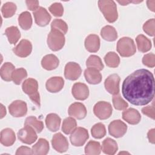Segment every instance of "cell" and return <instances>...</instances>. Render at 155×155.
<instances>
[{
    "instance_id": "8fae6325",
    "label": "cell",
    "mask_w": 155,
    "mask_h": 155,
    "mask_svg": "<svg viewBox=\"0 0 155 155\" xmlns=\"http://www.w3.org/2000/svg\"><path fill=\"white\" fill-rule=\"evenodd\" d=\"M82 69L76 62H69L65 66L64 76L67 79L75 81L80 77Z\"/></svg>"
},
{
    "instance_id": "74e56055",
    "label": "cell",
    "mask_w": 155,
    "mask_h": 155,
    "mask_svg": "<svg viewBox=\"0 0 155 155\" xmlns=\"http://www.w3.org/2000/svg\"><path fill=\"white\" fill-rule=\"evenodd\" d=\"M91 133L92 136L95 139H101L106 134V129L105 125L99 122L94 124L91 129Z\"/></svg>"
},
{
    "instance_id": "7402d4cb",
    "label": "cell",
    "mask_w": 155,
    "mask_h": 155,
    "mask_svg": "<svg viewBox=\"0 0 155 155\" xmlns=\"http://www.w3.org/2000/svg\"><path fill=\"white\" fill-rule=\"evenodd\" d=\"M16 140V136L14 131L9 128L3 129L1 132L0 141L5 147L12 146Z\"/></svg>"
},
{
    "instance_id": "d4e9b609",
    "label": "cell",
    "mask_w": 155,
    "mask_h": 155,
    "mask_svg": "<svg viewBox=\"0 0 155 155\" xmlns=\"http://www.w3.org/2000/svg\"><path fill=\"white\" fill-rule=\"evenodd\" d=\"M49 143L44 138H40L38 142L32 146L33 154L45 155L49 151Z\"/></svg>"
},
{
    "instance_id": "484cf974",
    "label": "cell",
    "mask_w": 155,
    "mask_h": 155,
    "mask_svg": "<svg viewBox=\"0 0 155 155\" xmlns=\"http://www.w3.org/2000/svg\"><path fill=\"white\" fill-rule=\"evenodd\" d=\"M118 150V147L116 142L110 137L104 139L102 143L101 150L103 153L107 154L113 155Z\"/></svg>"
},
{
    "instance_id": "8992f818",
    "label": "cell",
    "mask_w": 155,
    "mask_h": 155,
    "mask_svg": "<svg viewBox=\"0 0 155 155\" xmlns=\"http://www.w3.org/2000/svg\"><path fill=\"white\" fill-rule=\"evenodd\" d=\"M113 111L111 105L105 101L97 102L93 107V112L95 116L101 120L108 119Z\"/></svg>"
},
{
    "instance_id": "2e32d148",
    "label": "cell",
    "mask_w": 155,
    "mask_h": 155,
    "mask_svg": "<svg viewBox=\"0 0 155 155\" xmlns=\"http://www.w3.org/2000/svg\"><path fill=\"white\" fill-rule=\"evenodd\" d=\"M71 93L76 99L84 101L87 99L89 96V89L86 84L76 82L73 85Z\"/></svg>"
},
{
    "instance_id": "d590c367",
    "label": "cell",
    "mask_w": 155,
    "mask_h": 155,
    "mask_svg": "<svg viewBox=\"0 0 155 155\" xmlns=\"http://www.w3.org/2000/svg\"><path fill=\"white\" fill-rule=\"evenodd\" d=\"M86 65L88 67L95 68L99 71L102 70L104 67L101 59L96 55H90L86 61Z\"/></svg>"
},
{
    "instance_id": "bcb514c9",
    "label": "cell",
    "mask_w": 155,
    "mask_h": 155,
    "mask_svg": "<svg viewBox=\"0 0 155 155\" xmlns=\"http://www.w3.org/2000/svg\"><path fill=\"white\" fill-rule=\"evenodd\" d=\"M16 155L21 154H33L32 149L26 146H21L18 148L16 152Z\"/></svg>"
},
{
    "instance_id": "4316f807",
    "label": "cell",
    "mask_w": 155,
    "mask_h": 155,
    "mask_svg": "<svg viewBox=\"0 0 155 155\" xmlns=\"http://www.w3.org/2000/svg\"><path fill=\"white\" fill-rule=\"evenodd\" d=\"M15 70V67L11 62H5L1 67L0 70L1 77L5 81H11L12 75Z\"/></svg>"
},
{
    "instance_id": "4fadbf2b",
    "label": "cell",
    "mask_w": 155,
    "mask_h": 155,
    "mask_svg": "<svg viewBox=\"0 0 155 155\" xmlns=\"http://www.w3.org/2000/svg\"><path fill=\"white\" fill-rule=\"evenodd\" d=\"M53 148L59 153H64L68 150V142L67 138L61 133H56L51 139Z\"/></svg>"
},
{
    "instance_id": "7c38bea8",
    "label": "cell",
    "mask_w": 155,
    "mask_h": 155,
    "mask_svg": "<svg viewBox=\"0 0 155 155\" xmlns=\"http://www.w3.org/2000/svg\"><path fill=\"white\" fill-rule=\"evenodd\" d=\"M120 78L117 74H112L105 80L104 85L105 90L111 94L119 93V84Z\"/></svg>"
},
{
    "instance_id": "681fc988",
    "label": "cell",
    "mask_w": 155,
    "mask_h": 155,
    "mask_svg": "<svg viewBox=\"0 0 155 155\" xmlns=\"http://www.w3.org/2000/svg\"><path fill=\"white\" fill-rule=\"evenodd\" d=\"M147 4L148 8L152 12H155V1H147Z\"/></svg>"
},
{
    "instance_id": "ab89813d",
    "label": "cell",
    "mask_w": 155,
    "mask_h": 155,
    "mask_svg": "<svg viewBox=\"0 0 155 155\" xmlns=\"http://www.w3.org/2000/svg\"><path fill=\"white\" fill-rule=\"evenodd\" d=\"M112 101L114 108L117 110H123L128 107V103L124 100L119 93L113 95Z\"/></svg>"
},
{
    "instance_id": "ac0fdd59",
    "label": "cell",
    "mask_w": 155,
    "mask_h": 155,
    "mask_svg": "<svg viewBox=\"0 0 155 155\" xmlns=\"http://www.w3.org/2000/svg\"><path fill=\"white\" fill-rule=\"evenodd\" d=\"M64 80L61 76H54L48 79L45 84L46 89L50 93H58L64 87Z\"/></svg>"
},
{
    "instance_id": "c3c4849f",
    "label": "cell",
    "mask_w": 155,
    "mask_h": 155,
    "mask_svg": "<svg viewBox=\"0 0 155 155\" xmlns=\"http://www.w3.org/2000/svg\"><path fill=\"white\" fill-rule=\"evenodd\" d=\"M155 129L152 128L147 133V137L149 140V142L153 144L155 142Z\"/></svg>"
},
{
    "instance_id": "d6a6232c",
    "label": "cell",
    "mask_w": 155,
    "mask_h": 155,
    "mask_svg": "<svg viewBox=\"0 0 155 155\" xmlns=\"http://www.w3.org/2000/svg\"><path fill=\"white\" fill-rule=\"evenodd\" d=\"M77 127V123L76 120L72 117H68L65 118L62 122V131L66 134L71 133Z\"/></svg>"
},
{
    "instance_id": "3957f363",
    "label": "cell",
    "mask_w": 155,
    "mask_h": 155,
    "mask_svg": "<svg viewBox=\"0 0 155 155\" xmlns=\"http://www.w3.org/2000/svg\"><path fill=\"white\" fill-rule=\"evenodd\" d=\"M98 6L104 16L108 22L112 23L117 19V5L114 1L100 0L98 1Z\"/></svg>"
},
{
    "instance_id": "7dc6e473",
    "label": "cell",
    "mask_w": 155,
    "mask_h": 155,
    "mask_svg": "<svg viewBox=\"0 0 155 155\" xmlns=\"http://www.w3.org/2000/svg\"><path fill=\"white\" fill-rule=\"evenodd\" d=\"M25 3L28 8L31 11H36L39 7L38 1H25Z\"/></svg>"
},
{
    "instance_id": "b9f144b4",
    "label": "cell",
    "mask_w": 155,
    "mask_h": 155,
    "mask_svg": "<svg viewBox=\"0 0 155 155\" xmlns=\"http://www.w3.org/2000/svg\"><path fill=\"white\" fill-rule=\"evenodd\" d=\"M49 11L56 17L62 16L64 13V8L59 2H54L48 7Z\"/></svg>"
},
{
    "instance_id": "f546056e",
    "label": "cell",
    "mask_w": 155,
    "mask_h": 155,
    "mask_svg": "<svg viewBox=\"0 0 155 155\" xmlns=\"http://www.w3.org/2000/svg\"><path fill=\"white\" fill-rule=\"evenodd\" d=\"M8 42L11 44H16L21 38V33L18 28L16 26L7 27L5 31Z\"/></svg>"
},
{
    "instance_id": "9c48e42d",
    "label": "cell",
    "mask_w": 155,
    "mask_h": 155,
    "mask_svg": "<svg viewBox=\"0 0 155 155\" xmlns=\"http://www.w3.org/2000/svg\"><path fill=\"white\" fill-rule=\"evenodd\" d=\"M127 125L121 120H114L108 125L109 134L116 137H122L127 132Z\"/></svg>"
},
{
    "instance_id": "f35d334b",
    "label": "cell",
    "mask_w": 155,
    "mask_h": 155,
    "mask_svg": "<svg viewBox=\"0 0 155 155\" xmlns=\"http://www.w3.org/2000/svg\"><path fill=\"white\" fill-rule=\"evenodd\" d=\"M27 76V72L25 69L19 68L16 69L12 75V81L16 85H19L22 81Z\"/></svg>"
},
{
    "instance_id": "d6986e66",
    "label": "cell",
    "mask_w": 155,
    "mask_h": 155,
    "mask_svg": "<svg viewBox=\"0 0 155 155\" xmlns=\"http://www.w3.org/2000/svg\"><path fill=\"white\" fill-rule=\"evenodd\" d=\"M122 119L131 125H136L139 123L141 116L139 112L133 108H130L122 112Z\"/></svg>"
},
{
    "instance_id": "f1b7e54d",
    "label": "cell",
    "mask_w": 155,
    "mask_h": 155,
    "mask_svg": "<svg viewBox=\"0 0 155 155\" xmlns=\"http://www.w3.org/2000/svg\"><path fill=\"white\" fill-rule=\"evenodd\" d=\"M137 48L139 51L145 53L150 50L151 48V41L143 35H138L136 38Z\"/></svg>"
},
{
    "instance_id": "7a4b0ae2",
    "label": "cell",
    "mask_w": 155,
    "mask_h": 155,
    "mask_svg": "<svg viewBox=\"0 0 155 155\" xmlns=\"http://www.w3.org/2000/svg\"><path fill=\"white\" fill-rule=\"evenodd\" d=\"M22 88L23 91L28 96L31 101L39 108L41 100L38 92V81L33 78H28L23 82Z\"/></svg>"
},
{
    "instance_id": "5b68a950",
    "label": "cell",
    "mask_w": 155,
    "mask_h": 155,
    "mask_svg": "<svg viewBox=\"0 0 155 155\" xmlns=\"http://www.w3.org/2000/svg\"><path fill=\"white\" fill-rule=\"evenodd\" d=\"M47 45L52 51L60 50L64 47L65 42L64 35L56 30L51 29L47 36Z\"/></svg>"
},
{
    "instance_id": "e575fe53",
    "label": "cell",
    "mask_w": 155,
    "mask_h": 155,
    "mask_svg": "<svg viewBox=\"0 0 155 155\" xmlns=\"http://www.w3.org/2000/svg\"><path fill=\"white\" fill-rule=\"evenodd\" d=\"M101 152V146L99 142L90 140L85 147V153L86 154L98 155Z\"/></svg>"
},
{
    "instance_id": "1f68e13d",
    "label": "cell",
    "mask_w": 155,
    "mask_h": 155,
    "mask_svg": "<svg viewBox=\"0 0 155 155\" xmlns=\"http://www.w3.org/2000/svg\"><path fill=\"white\" fill-rule=\"evenodd\" d=\"M104 61L108 67L111 68H116L120 64V58L115 52L110 51L105 56Z\"/></svg>"
},
{
    "instance_id": "8d00e7d4",
    "label": "cell",
    "mask_w": 155,
    "mask_h": 155,
    "mask_svg": "<svg viewBox=\"0 0 155 155\" xmlns=\"http://www.w3.org/2000/svg\"><path fill=\"white\" fill-rule=\"evenodd\" d=\"M16 5L12 2H7L5 3L1 7V12L2 16L5 18L13 16L16 11Z\"/></svg>"
},
{
    "instance_id": "277c9868",
    "label": "cell",
    "mask_w": 155,
    "mask_h": 155,
    "mask_svg": "<svg viewBox=\"0 0 155 155\" xmlns=\"http://www.w3.org/2000/svg\"><path fill=\"white\" fill-rule=\"evenodd\" d=\"M117 51L122 57H130L136 51L134 41L129 37H123L117 42Z\"/></svg>"
},
{
    "instance_id": "ba28073f",
    "label": "cell",
    "mask_w": 155,
    "mask_h": 155,
    "mask_svg": "<svg viewBox=\"0 0 155 155\" xmlns=\"http://www.w3.org/2000/svg\"><path fill=\"white\" fill-rule=\"evenodd\" d=\"M89 135L87 129L83 127H78L71 133L70 140L73 145L81 147L84 145Z\"/></svg>"
},
{
    "instance_id": "30bf717a",
    "label": "cell",
    "mask_w": 155,
    "mask_h": 155,
    "mask_svg": "<svg viewBox=\"0 0 155 155\" xmlns=\"http://www.w3.org/2000/svg\"><path fill=\"white\" fill-rule=\"evenodd\" d=\"M10 114L15 117L24 116L27 113V104L21 100H16L8 106Z\"/></svg>"
},
{
    "instance_id": "5bb4252c",
    "label": "cell",
    "mask_w": 155,
    "mask_h": 155,
    "mask_svg": "<svg viewBox=\"0 0 155 155\" xmlns=\"http://www.w3.org/2000/svg\"><path fill=\"white\" fill-rule=\"evenodd\" d=\"M33 16L36 24L40 27L47 25L51 19L47 10L42 7H39L36 11L33 12Z\"/></svg>"
},
{
    "instance_id": "f6af8a7d",
    "label": "cell",
    "mask_w": 155,
    "mask_h": 155,
    "mask_svg": "<svg viewBox=\"0 0 155 155\" xmlns=\"http://www.w3.org/2000/svg\"><path fill=\"white\" fill-rule=\"evenodd\" d=\"M142 112L143 114L147 116L148 117L154 119V105L151 106H147L142 108Z\"/></svg>"
},
{
    "instance_id": "60d3db41",
    "label": "cell",
    "mask_w": 155,
    "mask_h": 155,
    "mask_svg": "<svg viewBox=\"0 0 155 155\" xmlns=\"http://www.w3.org/2000/svg\"><path fill=\"white\" fill-rule=\"evenodd\" d=\"M51 28L58 30L64 35L66 34L68 31V25L63 20L61 19H55L51 24Z\"/></svg>"
},
{
    "instance_id": "44dd1931",
    "label": "cell",
    "mask_w": 155,
    "mask_h": 155,
    "mask_svg": "<svg viewBox=\"0 0 155 155\" xmlns=\"http://www.w3.org/2000/svg\"><path fill=\"white\" fill-rule=\"evenodd\" d=\"M85 47L89 52H97L100 48L99 37L94 34L89 35L85 39Z\"/></svg>"
},
{
    "instance_id": "ffe728a7",
    "label": "cell",
    "mask_w": 155,
    "mask_h": 155,
    "mask_svg": "<svg viewBox=\"0 0 155 155\" xmlns=\"http://www.w3.org/2000/svg\"><path fill=\"white\" fill-rule=\"evenodd\" d=\"M84 77L85 80L90 84H98L102 81V74L99 71L93 67H88L84 71Z\"/></svg>"
},
{
    "instance_id": "e0dca14e",
    "label": "cell",
    "mask_w": 155,
    "mask_h": 155,
    "mask_svg": "<svg viewBox=\"0 0 155 155\" xmlns=\"http://www.w3.org/2000/svg\"><path fill=\"white\" fill-rule=\"evenodd\" d=\"M68 113L69 116L81 120L87 116V109L82 103L74 102L69 107Z\"/></svg>"
},
{
    "instance_id": "836d02e7",
    "label": "cell",
    "mask_w": 155,
    "mask_h": 155,
    "mask_svg": "<svg viewBox=\"0 0 155 155\" xmlns=\"http://www.w3.org/2000/svg\"><path fill=\"white\" fill-rule=\"evenodd\" d=\"M24 125L31 126L38 133H41L44 129L43 122L40 120H38L36 117L33 116L27 117L25 119Z\"/></svg>"
},
{
    "instance_id": "7bdbcfd3",
    "label": "cell",
    "mask_w": 155,
    "mask_h": 155,
    "mask_svg": "<svg viewBox=\"0 0 155 155\" xmlns=\"http://www.w3.org/2000/svg\"><path fill=\"white\" fill-rule=\"evenodd\" d=\"M154 24L155 19L154 18L150 19L146 21L143 25V30L144 32L150 36H154L155 33Z\"/></svg>"
},
{
    "instance_id": "f907efd6",
    "label": "cell",
    "mask_w": 155,
    "mask_h": 155,
    "mask_svg": "<svg viewBox=\"0 0 155 155\" xmlns=\"http://www.w3.org/2000/svg\"><path fill=\"white\" fill-rule=\"evenodd\" d=\"M1 118L2 119L6 115V109L2 104H1Z\"/></svg>"
},
{
    "instance_id": "603a6c76",
    "label": "cell",
    "mask_w": 155,
    "mask_h": 155,
    "mask_svg": "<svg viewBox=\"0 0 155 155\" xmlns=\"http://www.w3.org/2000/svg\"><path fill=\"white\" fill-rule=\"evenodd\" d=\"M59 64V60L56 56L53 54H47L41 60L42 67L47 70L56 69Z\"/></svg>"
},
{
    "instance_id": "6da1fadb",
    "label": "cell",
    "mask_w": 155,
    "mask_h": 155,
    "mask_svg": "<svg viewBox=\"0 0 155 155\" xmlns=\"http://www.w3.org/2000/svg\"><path fill=\"white\" fill-rule=\"evenodd\" d=\"M123 96L131 104L145 105L154 96V78L147 69H139L128 76L122 85Z\"/></svg>"
},
{
    "instance_id": "4dcf8cb0",
    "label": "cell",
    "mask_w": 155,
    "mask_h": 155,
    "mask_svg": "<svg viewBox=\"0 0 155 155\" xmlns=\"http://www.w3.org/2000/svg\"><path fill=\"white\" fill-rule=\"evenodd\" d=\"M18 22L23 30H29L32 25V18L30 13L27 11L21 13L18 17Z\"/></svg>"
},
{
    "instance_id": "cb8c5ba5",
    "label": "cell",
    "mask_w": 155,
    "mask_h": 155,
    "mask_svg": "<svg viewBox=\"0 0 155 155\" xmlns=\"http://www.w3.org/2000/svg\"><path fill=\"white\" fill-rule=\"evenodd\" d=\"M61 122V117L55 113H50L47 115L45 118L47 128L52 132H55L59 129Z\"/></svg>"
},
{
    "instance_id": "9a60e30c",
    "label": "cell",
    "mask_w": 155,
    "mask_h": 155,
    "mask_svg": "<svg viewBox=\"0 0 155 155\" xmlns=\"http://www.w3.org/2000/svg\"><path fill=\"white\" fill-rule=\"evenodd\" d=\"M32 51V44L27 39H22L19 44L13 48L14 53L21 58L29 56Z\"/></svg>"
},
{
    "instance_id": "816d5d0a",
    "label": "cell",
    "mask_w": 155,
    "mask_h": 155,
    "mask_svg": "<svg viewBox=\"0 0 155 155\" xmlns=\"http://www.w3.org/2000/svg\"><path fill=\"white\" fill-rule=\"evenodd\" d=\"M117 2H118L119 4H120L122 5H127L129 3L131 2V1H117Z\"/></svg>"
},
{
    "instance_id": "52a82bcc",
    "label": "cell",
    "mask_w": 155,
    "mask_h": 155,
    "mask_svg": "<svg viewBox=\"0 0 155 155\" xmlns=\"http://www.w3.org/2000/svg\"><path fill=\"white\" fill-rule=\"evenodd\" d=\"M17 136L21 142L28 145L34 143L38 138L36 131L29 125H25L24 128L20 129Z\"/></svg>"
},
{
    "instance_id": "ee69618b",
    "label": "cell",
    "mask_w": 155,
    "mask_h": 155,
    "mask_svg": "<svg viewBox=\"0 0 155 155\" xmlns=\"http://www.w3.org/2000/svg\"><path fill=\"white\" fill-rule=\"evenodd\" d=\"M142 63L144 65L153 68L155 66V55L153 53H150L145 54L142 58Z\"/></svg>"
},
{
    "instance_id": "83f0119b",
    "label": "cell",
    "mask_w": 155,
    "mask_h": 155,
    "mask_svg": "<svg viewBox=\"0 0 155 155\" xmlns=\"http://www.w3.org/2000/svg\"><path fill=\"white\" fill-rule=\"evenodd\" d=\"M101 35L102 38L107 41L112 42L117 38V33L114 27L111 25H106L101 30Z\"/></svg>"
}]
</instances>
